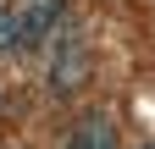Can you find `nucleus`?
<instances>
[{
	"label": "nucleus",
	"mask_w": 155,
	"mask_h": 149,
	"mask_svg": "<svg viewBox=\"0 0 155 149\" xmlns=\"http://www.w3.org/2000/svg\"><path fill=\"white\" fill-rule=\"evenodd\" d=\"M83 78H89V39H83L72 22H61V28L50 33L45 83H50V94H55V100H72L78 88H83Z\"/></svg>",
	"instance_id": "obj_1"
},
{
	"label": "nucleus",
	"mask_w": 155,
	"mask_h": 149,
	"mask_svg": "<svg viewBox=\"0 0 155 149\" xmlns=\"http://www.w3.org/2000/svg\"><path fill=\"white\" fill-rule=\"evenodd\" d=\"M11 17H17V44L28 55V50H45L50 33L67 22V0H17Z\"/></svg>",
	"instance_id": "obj_2"
},
{
	"label": "nucleus",
	"mask_w": 155,
	"mask_h": 149,
	"mask_svg": "<svg viewBox=\"0 0 155 149\" xmlns=\"http://www.w3.org/2000/svg\"><path fill=\"white\" fill-rule=\"evenodd\" d=\"M67 149H116V122L105 116V110L83 116V122L67 133Z\"/></svg>",
	"instance_id": "obj_3"
},
{
	"label": "nucleus",
	"mask_w": 155,
	"mask_h": 149,
	"mask_svg": "<svg viewBox=\"0 0 155 149\" xmlns=\"http://www.w3.org/2000/svg\"><path fill=\"white\" fill-rule=\"evenodd\" d=\"M144 149H155V144H144Z\"/></svg>",
	"instance_id": "obj_4"
},
{
	"label": "nucleus",
	"mask_w": 155,
	"mask_h": 149,
	"mask_svg": "<svg viewBox=\"0 0 155 149\" xmlns=\"http://www.w3.org/2000/svg\"><path fill=\"white\" fill-rule=\"evenodd\" d=\"M0 100H6V94H0Z\"/></svg>",
	"instance_id": "obj_5"
}]
</instances>
